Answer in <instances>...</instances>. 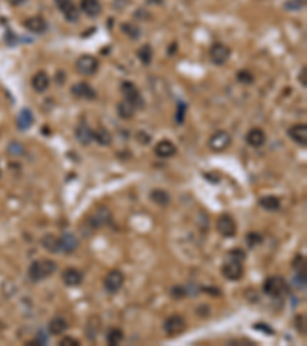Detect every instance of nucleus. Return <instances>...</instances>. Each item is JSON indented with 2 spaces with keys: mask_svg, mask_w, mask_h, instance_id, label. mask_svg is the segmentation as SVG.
<instances>
[{
  "mask_svg": "<svg viewBox=\"0 0 307 346\" xmlns=\"http://www.w3.org/2000/svg\"><path fill=\"white\" fill-rule=\"evenodd\" d=\"M106 340L111 346H116L120 345V342L123 340V331L119 328H111L109 333L106 334Z\"/></svg>",
  "mask_w": 307,
  "mask_h": 346,
  "instance_id": "29",
  "label": "nucleus"
},
{
  "mask_svg": "<svg viewBox=\"0 0 307 346\" xmlns=\"http://www.w3.org/2000/svg\"><path fill=\"white\" fill-rule=\"evenodd\" d=\"M94 140L99 141L100 145L108 146V145H111V141H112V136L109 134V131H108V130H105V128H99L97 131H94Z\"/></svg>",
  "mask_w": 307,
  "mask_h": 346,
  "instance_id": "27",
  "label": "nucleus"
},
{
  "mask_svg": "<svg viewBox=\"0 0 307 346\" xmlns=\"http://www.w3.org/2000/svg\"><path fill=\"white\" fill-rule=\"evenodd\" d=\"M184 116H186V105L184 103H180L179 108H177V123L182 125L184 122Z\"/></svg>",
  "mask_w": 307,
  "mask_h": 346,
  "instance_id": "34",
  "label": "nucleus"
},
{
  "mask_svg": "<svg viewBox=\"0 0 307 346\" xmlns=\"http://www.w3.org/2000/svg\"><path fill=\"white\" fill-rule=\"evenodd\" d=\"M289 137L294 141H297L298 145L306 146L307 145V127L304 123L294 125V127L289 130Z\"/></svg>",
  "mask_w": 307,
  "mask_h": 346,
  "instance_id": "13",
  "label": "nucleus"
},
{
  "mask_svg": "<svg viewBox=\"0 0 307 346\" xmlns=\"http://www.w3.org/2000/svg\"><path fill=\"white\" fill-rule=\"evenodd\" d=\"M237 78H238V82H241V83H252L253 82V75L249 71H238Z\"/></svg>",
  "mask_w": 307,
  "mask_h": 346,
  "instance_id": "33",
  "label": "nucleus"
},
{
  "mask_svg": "<svg viewBox=\"0 0 307 346\" xmlns=\"http://www.w3.org/2000/svg\"><path fill=\"white\" fill-rule=\"evenodd\" d=\"M63 281L66 286H78L83 281V274L75 268H68L63 273Z\"/></svg>",
  "mask_w": 307,
  "mask_h": 346,
  "instance_id": "14",
  "label": "nucleus"
},
{
  "mask_svg": "<svg viewBox=\"0 0 307 346\" xmlns=\"http://www.w3.org/2000/svg\"><path fill=\"white\" fill-rule=\"evenodd\" d=\"M71 92L74 94L77 99H85V100H94L95 99V91L88 83H85V82L75 83L71 88Z\"/></svg>",
  "mask_w": 307,
  "mask_h": 346,
  "instance_id": "12",
  "label": "nucleus"
},
{
  "mask_svg": "<svg viewBox=\"0 0 307 346\" xmlns=\"http://www.w3.org/2000/svg\"><path fill=\"white\" fill-rule=\"evenodd\" d=\"M108 218H109V212H108V209L106 208H102V209H99L95 212V215H94V225H97V226H100V225H103V223H106L108 222Z\"/></svg>",
  "mask_w": 307,
  "mask_h": 346,
  "instance_id": "31",
  "label": "nucleus"
},
{
  "mask_svg": "<svg viewBox=\"0 0 307 346\" xmlns=\"http://www.w3.org/2000/svg\"><path fill=\"white\" fill-rule=\"evenodd\" d=\"M32 123H34V116H32V113L28 108H23L17 117V128L25 131V130L32 127Z\"/></svg>",
  "mask_w": 307,
  "mask_h": 346,
  "instance_id": "20",
  "label": "nucleus"
},
{
  "mask_svg": "<svg viewBox=\"0 0 307 346\" xmlns=\"http://www.w3.org/2000/svg\"><path fill=\"white\" fill-rule=\"evenodd\" d=\"M263 240V237L258 232H250L249 235H247V243L250 245V248L252 246H255L256 243H260Z\"/></svg>",
  "mask_w": 307,
  "mask_h": 346,
  "instance_id": "37",
  "label": "nucleus"
},
{
  "mask_svg": "<svg viewBox=\"0 0 307 346\" xmlns=\"http://www.w3.org/2000/svg\"><path fill=\"white\" fill-rule=\"evenodd\" d=\"M217 231L223 235V237H234L237 234V223L235 220L228 215V214H223L218 217L217 220Z\"/></svg>",
  "mask_w": 307,
  "mask_h": 346,
  "instance_id": "6",
  "label": "nucleus"
},
{
  "mask_svg": "<svg viewBox=\"0 0 307 346\" xmlns=\"http://www.w3.org/2000/svg\"><path fill=\"white\" fill-rule=\"evenodd\" d=\"M231 57V50L223 43H215L211 48V60L215 65H224Z\"/></svg>",
  "mask_w": 307,
  "mask_h": 346,
  "instance_id": "10",
  "label": "nucleus"
},
{
  "mask_svg": "<svg viewBox=\"0 0 307 346\" xmlns=\"http://www.w3.org/2000/svg\"><path fill=\"white\" fill-rule=\"evenodd\" d=\"M263 291L270 297H280L283 292L287 291V285L281 277H269L264 281Z\"/></svg>",
  "mask_w": 307,
  "mask_h": 346,
  "instance_id": "4",
  "label": "nucleus"
},
{
  "mask_svg": "<svg viewBox=\"0 0 307 346\" xmlns=\"http://www.w3.org/2000/svg\"><path fill=\"white\" fill-rule=\"evenodd\" d=\"M80 8L88 15V17H97L102 12V5L99 0H82L80 2Z\"/></svg>",
  "mask_w": 307,
  "mask_h": 346,
  "instance_id": "17",
  "label": "nucleus"
},
{
  "mask_svg": "<svg viewBox=\"0 0 307 346\" xmlns=\"http://www.w3.org/2000/svg\"><path fill=\"white\" fill-rule=\"evenodd\" d=\"M60 345L61 346H77V345H80V342L78 340H75V339H72V337H64L61 342H60Z\"/></svg>",
  "mask_w": 307,
  "mask_h": 346,
  "instance_id": "39",
  "label": "nucleus"
},
{
  "mask_svg": "<svg viewBox=\"0 0 307 346\" xmlns=\"http://www.w3.org/2000/svg\"><path fill=\"white\" fill-rule=\"evenodd\" d=\"M228 257H229V259H232V260L243 262V260H245V257H246V254H245V251H241V249H234V251H231Z\"/></svg>",
  "mask_w": 307,
  "mask_h": 346,
  "instance_id": "36",
  "label": "nucleus"
},
{
  "mask_svg": "<svg viewBox=\"0 0 307 346\" xmlns=\"http://www.w3.org/2000/svg\"><path fill=\"white\" fill-rule=\"evenodd\" d=\"M135 106L132 103H129L127 100H123L119 103V116L123 119H131L134 116Z\"/></svg>",
  "mask_w": 307,
  "mask_h": 346,
  "instance_id": "26",
  "label": "nucleus"
},
{
  "mask_svg": "<svg viewBox=\"0 0 307 346\" xmlns=\"http://www.w3.org/2000/svg\"><path fill=\"white\" fill-rule=\"evenodd\" d=\"M56 270H57V266H56L54 262H51V260H37V262H34L29 266L28 274H29L31 280L40 281V280H45L50 276H53Z\"/></svg>",
  "mask_w": 307,
  "mask_h": 346,
  "instance_id": "1",
  "label": "nucleus"
},
{
  "mask_svg": "<svg viewBox=\"0 0 307 346\" xmlns=\"http://www.w3.org/2000/svg\"><path fill=\"white\" fill-rule=\"evenodd\" d=\"M246 141L252 148H260V146L264 145L266 134H264V131L261 128H252L246 136Z\"/></svg>",
  "mask_w": 307,
  "mask_h": 346,
  "instance_id": "15",
  "label": "nucleus"
},
{
  "mask_svg": "<svg viewBox=\"0 0 307 346\" xmlns=\"http://www.w3.org/2000/svg\"><path fill=\"white\" fill-rule=\"evenodd\" d=\"M151 199H152V202H155L157 205H160V207L168 205L169 200H171L169 194H168L166 191H163V190H155V191H152V193H151Z\"/></svg>",
  "mask_w": 307,
  "mask_h": 346,
  "instance_id": "28",
  "label": "nucleus"
},
{
  "mask_svg": "<svg viewBox=\"0 0 307 346\" xmlns=\"http://www.w3.org/2000/svg\"><path fill=\"white\" fill-rule=\"evenodd\" d=\"M123 29L126 31L127 34L131 33V34H132V39H137V36H138V29H137V28H132V26H129V28H127V26H126V23H124V25H123Z\"/></svg>",
  "mask_w": 307,
  "mask_h": 346,
  "instance_id": "40",
  "label": "nucleus"
},
{
  "mask_svg": "<svg viewBox=\"0 0 307 346\" xmlns=\"http://www.w3.org/2000/svg\"><path fill=\"white\" fill-rule=\"evenodd\" d=\"M232 143V137L228 131H217L211 140H209V148L215 152H223L226 148H229Z\"/></svg>",
  "mask_w": 307,
  "mask_h": 346,
  "instance_id": "5",
  "label": "nucleus"
},
{
  "mask_svg": "<svg viewBox=\"0 0 307 346\" xmlns=\"http://www.w3.org/2000/svg\"><path fill=\"white\" fill-rule=\"evenodd\" d=\"M25 28L29 29L31 33L40 34V33H43V31L46 29V22L42 17H39V15H36V17H31V19L25 20Z\"/></svg>",
  "mask_w": 307,
  "mask_h": 346,
  "instance_id": "21",
  "label": "nucleus"
},
{
  "mask_svg": "<svg viewBox=\"0 0 307 346\" xmlns=\"http://www.w3.org/2000/svg\"><path fill=\"white\" fill-rule=\"evenodd\" d=\"M8 152L12 155H20V154H23V146L20 143H17V141H12L8 148Z\"/></svg>",
  "mask_w": 307,
  "mask_h": 346,
  "instance_id": "35",
  "label": "nucleus"
},
{
  "mask_svg": "<svg viewBox=\"0 0 307 346\" xmlns=\"http://www.w3.org/2000/svg\"><path fill=\"white\" fill-rule=\"evenodd\" d=\"M186 329V320L182 316H171L165 322V331L169 337L180 336Z\"/></svg>",
  "mask_w": 307,
  "mask_h": 346,
  "instance_id": "8",
  "label": "nucleus"
},
{
  "mask_svg": "<svg viewBox=\"0 0 307 346\" xmlns=\"http://www.w3.org/2000/svg\"><path fill=\"white\" fill-rule=\"evenodd\" d=\"M122 94H123L124 100H127L129 103H132L135 108L143 106V97H141L138 88L132 82H123L122 83Z\"/></svg>",
  "mask_w": 307,
  "mask_h": 346,
  "instance_id": "3",
  "label": "nucleus"
},
{
  "mask_svg": "<svg viewBox=\"0 0 307 346\" xmlns=\"http://www.w3.org/2000/svg\"><path fill=\"white\" fill-rule=\"evenodd\" d=\"M60 245H61V251H64V253H72V251H75L78 242L74 234L66 232V234H63V237L60 239Z\"/></svg>",
  "mask_w": 307,
  "mask_h": 346,
  "instance_id": "24",
  "label": "nucleus"
},
{
  "mask_svg": "<svg viewBox=\"0 0 307 346\" xmlns=\"http://www.w3.org/2000/svg\"><path fill=\"white\" fill-rule=\"evenodd\" d=\"M50 86V77L45 71H39L34 77H32V88L37 92H43Z\"/></svg>",
  "mask_w": 307,
  "mask_h": 346,
  "instance_id": "19",
  "label": "nucleus"
},
{
  "mask_svg": "<svg viewBox=\"0 0 307 346\" xmlns=\"http://www.w3.org/2000/svg\"><path fill=\"white\" fill-rule=\"evenodd\" d=\"M303 78V86H306V68H303V75H300V80Z\"/></svg>",
  "mask_w": 307,
  "mask_h": 346,
  "instance_id": "41",
  "label": "nucleus"
},
{
  "mask_svg": "<svg viewBox=\"0 0 307 346\" xmlns=\"http://www.w3.org/2000/svg\"><path fill=\"white\" fill-rule=\"evenodd\" d=\"M77 71L80 74L83 75H92L97 72V69H99V60H97L95 57L89 56V54H85L82 57H78L77 60Z\"/></svg>",
  "mask_w": 307,
  "mask_h": 346,
  "instance_id": "7",
  "label": "nucleus"
},
{
  "mask_svg": "<svg viewBox=\"0 0 307 346\" xmlns=\"http://www.w3.org/2000/svg\"><path fill=\"white\" fill-rule=\"evenodd\" d=\"M75 136H77V140L82 145H89L92 141V138H94V131H91V128L88 127L86 123H80L77 127Z\"/></svg>",
  "mask_w": 307,
  "mask_h": 346,
  "instance_id": "18",
  "label": "nucleus"
},
{
  "mask_svg": "<svg viewBox=\"0 0 307 346\" xmlns=\"http://www.w3.org/2000/svg\"><path fill=\"white\" fill-rule=\"evenodd\" d=\"M68 328V322L64 320L63 317H54L51 322H50V326H48V329H50V333L53 336H60L63 334L64 331H66Z\"/></svg>",
  "mask_w": 307,
  "mask_h": 346,
  "instance_id": "23",
  "label": "nucleus"
},
{
  "mask_svg": "<svg viewBox=\"0 0 307 346\" xmlns=\"http://www.w3.org/2000/svg\"><path fill=\"white\" fill-rule=\"evenodd\" d=\"M56 5L59 6V9L63 12L64 19L69 22H75L78 19V9L74 5L72 0H54Z\"/></svg>",
  "mask_w": 307,
  "mask_h": 346,
  "instance_id": "11",
  "label": "nucleus"
},
{
  "mask_svg": "<svg viewBox=\"0 0 307 346\" xmlns=\"http://www.w3.org/2000/svg\"><path fill=\"white\" fill-rule=\"evenodd\" d=\"M42 245L45 246V249H48L50 253H59L61 251V245H60V239H57L56 235L53 234H48L43 237Z\"/></svg>",
  "mask_w": 307,
  "mask_h": 346,
  "instance_id": "25",
  "label": "nucleus"
},
{
  "mask_svg": "<svg viewBox=\"0 0 307 346\" xmlns=\"http://www.w3.org/2000/svg\"><path fill=\"white\" fill-rule=\"evenodd\" d=\"M294 268L297 270V273H298V274L306 276V260H304V257H303V256L295 257V260H294Z\"/></svg>",
  "mask_w": 307,
  "mask_h": 346,
  "instance_id": "32",
  "label": "nucleus"
},
{
  "mask_svg": "<svg viewBox=\"0 0 307 346\" xmlns=\"http://www.w3.org/2000/svg\"><path fill=\"white\" fill-rule=\"evenodd\" d=\"M172 295H174V298H183V297L186 295V291H184V288H182V286H175V288L172 289Z\"/></svg>",
  "mask_w": 307,
  "mask_h": 346,
  "instance_id": "38",
  "label": "nucleus"
},
{
  "mask_svg": "<svg viewBox=\"0 0 307 346\" xmlns=\"http://www.w3.org/2000/svg\"><path fill=\"white\" fill-rule=\"evenodd\" d=\"M243 274H245L243 265H241V262H238V260L228 259V262L223 265V276L228 280H240L241 277H243Z\"/></svg>",
  "mask_w": 307,
  "mask_h": 346,
  "instance_id": "9",
  "label": "nucleus"
},
{
  "mask_svg": "<svg viewBox=\"0 0 307 346\" xmlns=\"http://www.w3.org/2000/svg\"><path fill=\"white\" fill-rule=\"evenodd\" d=\"M175 152H177V148L169 140H161L155 145V154L161 157V159H169Z\"/></svg>",
  "mask_w": 307,
  "mask_h": 346,
  "instance_id": "16",
  "label": "nucleus"
},
{
  "mask_svg": "<svg viewBox=\"0 0 307 346\" xmlns=\"http://www.w3.org/2000/svg\"><path fill=\"white\" fill-rule=\"evenodd\" d=\"M138 59L143 62L144 65H149L152 60V48L149 45H144L138 50Z\"/></svg>",
  "mask_w": 307,
  "mask_h": 346,
  "instance_id": "30",
  "label": "nucleus"
},
{
  "mask_svg": "<svg viewBox=\"0 0 307 346\" xmlns=\"http://www.w3.org/2000/svg\"><path fill=\"white\" fill-rule=\"evenodd\" d=\"M123 283H124V276L120 270H112L108 273V276L105 277V281H103V285H105V289L109 292V294H116L122 289L123 286Z\"/></svg>",
  "mask_w": 307,
  "mask_h": 346,
  "instance_id": "2",
  "label": "nucleus"
},
{
  "mask_svg": "<svg viewBox=\"0 0 307 346\" xmlns=\"http://www.w3.org/2000/svg\"><path fill=\"white\" fill-rule=\"evenodd\" d=\"M260 207L266 211H278L281 208V203H280V199L275 197V196H264L260 199Z\"/></svg>",
  "mask_w": 307,
  "mask_h": 346,
  "instance_id": "22",
  "label": "nucleus"
}]
</instances>
